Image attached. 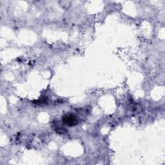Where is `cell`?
<instances>
[{
  "label": "cell",
  "instance_id": "cell-1",
  "mask_svg": "<svg viewBox=\"0 0 165 165\" xmlns=\"http://www.w3.org/2000/svg\"><path fill=\"white\" fill-rule=\"evenodd\" d=\"M63 122L68 126H73L78 124V119L74 115L68 114L63 117Z\"/></svg>",
  "mask_w": 165,
  "mask_h": 165
},
{
  "label": "cell",
  "instance_id": "cell-2",
  "mask_svg": "<svg viewBox=\"0 0 165 165\" xmlns=\"http://www.w3.org/2000/svg\"><path fill=\"white\" fill-rule=\"evenodd\" d=\"M55 130H56V132L57 133V134H64L66 132V130H65V128H61V127L60 126H56L55 127Z\"/></svg>",
  "mask_w": 165,
  "mask_h": 165
}]
</instances>
